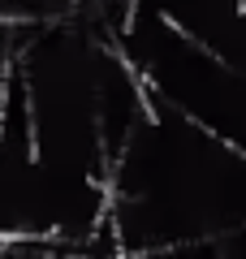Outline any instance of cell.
<instances>
[{
    "label": "cell",
    "instance_id": "cell-1",
    "mask_svg": "<svg viewBox=\"0 0 246 259\" xmlns=\"http://www.w3.org/2000/svg\"><path fill=\"white\" fill-rule=\"evenodd\" d=\"M78 0H5V18L18 22H56L61 13H69Z\"/></svg>",
    "mask_w": 246,
    "mask_h": 259
}]
</instances>
